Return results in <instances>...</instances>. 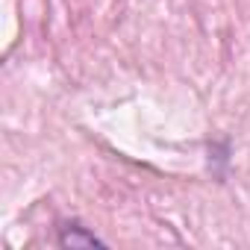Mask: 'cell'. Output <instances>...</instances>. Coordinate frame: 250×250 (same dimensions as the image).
Here are the masks:
<instances>
[{
  "mask_svg": "<svg viewBox=\"0 0 250 250\" xmlns=\"http://www.w3.org/2000/svg\"><path fill=\"white\" fill-rule=\"evenodd\" d=\"M59 244L62 247H94V244H103V241L80 224H65L59 229Z\"/></svg>",
  "mask_w": 250,
  "mask_h": 250,
  "instance_id": "cell-1",
  "label": "cell"
}]
</instances>
